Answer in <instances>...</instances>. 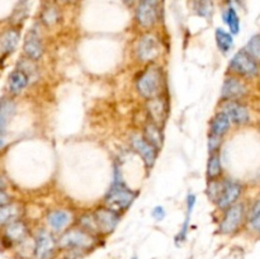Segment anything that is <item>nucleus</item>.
<instances>
[{"label": "nucleus", "instance_id": "1", "mask_svg": "<svg viewBox=\"0 0 260 259\" xmlns=\"http://www.w3.org/2000/svg\"><path fill=\"white\" fill-rule=\"evenodd\" d=\"M99 236L93 235L80 226L66 229L57 238L58 253L63 259H80L98 246Z\"/></svg>", "mask_w": 260, "mask_h": 259}, {"label": "nucleus", "instance_id": "2", "mask_svg": "<svg viewBox=\"0 0 260 259\" xmlns=\"http://www.w3.org/2000/svg\"><path fill=\"white\" fill-rule=\"evenodd\" d=\"M137 193L132 190L124 182L119 168H114V175L108 192L104 196V206L122 213L126 212L135 202Z\"/></svg>", "mask_w": 260, "mask_h": 259}, {"label": "nucleus", "instance_id": "3", "mask_svg": "<svg viewBox=\"0 0 260 259\" xmlns=\"http://www.w3.org/2000/svg\"><path fill=\"white\" fill-rule=\"evenodd\" d=\"M136 89L145 99H152L162 95L165 89V75L161 66L149 63L136 79Z\"/></svg>", "mask_w": 260, "mask_h": 259}, {"label": "nucleus", "instance_id": "4", "mask_svg": "<svg viewBox=\"0 0 260 259\" xmlns=\"http://www.w3.org/2000/svg\"><path fill=\"white\" fill-rule=\"evenodd\" d=\"M164 52V43L161 38L155 33H145L137 40L135 53L140 62L154 63Z\"/></svg>", "mask_w": 260, "mask_h": 259}, {"label": "nucleus", "instance_id": "5", "mask_svg": "<svg viewBox=\"0 0 260 259\" xmlns=\"http://www.w3.org/2000/svg\"><path fill=\"white\" fill-rule=\"evenodd\" d=\"M58 255L57 238L51 230L40 228L33 235L32 259H55Z\"/></svg>", "mask_w": 260, "mask_h": 259}, {"label": "nucleus", "instance_id": "6", "mask_svg": "<svg viewBox=\"0 0 260 259\" xmlns=\"http://www.w3.org/2000/svg\"><path fill=\"white\" fill-rule=\"evenodd\" d=\"M161 0H140L136 9V22L144 29H151L160 20Z\"/></svg>", "mask_w": 260, "mask_h": 259}, {"label": "nucleus", "instance_id": "7", "mask_svg": "<svg viewBox=\"0 0 260 259\" xmlns=\"http://www.w3.org/2000/svg\"><path fill=\"white\" fill-rule=\"evenodd\" d=\"M93 217L98 229L99 236L111 235L121 221V213L107 206H101L93 211Z\"/></svg>", "mask_w": 260, "mask_h": 259}, {"label": "nucleus", "instance_id": "8", "mask_svg": "<svg viewBox=\"0 0 260 259\" xmlns=\"http://www.w3.org/2000/svg\"><path fill=\"white\" fill-rule=\"evenodd\" d=\"M30 238H32V235H30L29 226L22 218H18V220H14L13 222L4 226L3 241L8 248H17Z\"/></svg>", "mask_w": 260, "mask_h": 259}, {"label": "nucleus", "instance_id": "9", "mask_svg": "<svg viewBox=\"0 0 260 259\" xmlns=\"http://www.w3.org/2000/svg\"><path fill=\"white\" fill-rule=\"evenodd\" d=\"M244 213H245V208L243 203H234L233 206L226 208L220 222V228H218L220 233L223 235H230L238 231L243 223Z\"/></svg>", "mask_w": 260, "mask_h": 259}, {"label": "nucleus", "instance_id": "10", "mask_svg": "<svg viewBox=\"0 0 260 259\" xmlns=\"http://www.w3.org/2000/svg\"><path fill=\"white\" fill-rule=\"evenodd\" d=\"M230 70L241 76H255L259 71L258 62L245 50H241L234 55L230 61Z\"/></svg>", "mask_w": 260, "mask_h": 259}, {"label": "nucleus", "instance_id": "11", "mask_svg": "<svg viewBox=\"0 0 260 259\" xmlns=\"http://www.w3.org/2000/svg\"><path fill=\"white\" fill-rule=\"evenodd\" d=\"M23 52L25 57L32 61H38L42 58L45 52V45H43L42 36L37 25H33L27 32L23 43Z\"/></svg>", "mask_w": 260, "mask_h": 259}, {"label": "nucleus", "instance_id": "12", "mask_svg": "<svg viewBox=\"0 0 260 259\" xmlns=\"http://www.w3.org/2000/svg\"><path fill=\"white\" fill-rule=\"evenodd\" d=\"M241 192H243V187H241L239 182L231 179L221 180L220 195H218L217 201L215 203L221 210H226L230 206H233L234 203H236V201L240 197Z\"/></svg>", "mask_w": 260, "mask_h": 259}, {"label": "nucleus", "instance_id": "13", "mask_svg": "<svg viewBox=\"0 0 260 259\" xmlns=\"http://www.w3.org/2000/svg\"><path fill=\"white\" fill-rule=\"evenodd\" d=\"M131 146L132 149L141 156L145 167H146L147 169H151L157 159L159 150H157L156 147L152 146L151 144H149V142L142 137V135L139 134H135L131 136Z\"/></svg>", "mask_w": 260, "mask_h": 259}, {"label": "nucleus", "instance_id": "14", "mask_svg": "<svg viewBox=\"0 0 260 259\" xmlns=\"http://www.w3.org/2000/svg\"><path fill=\"white\" fill-rule=\"evenodd\" d=\"M73 213L69 210H63V208H57V210H52L47 213L46 216V223H47L48 230L52 231L53 234H58L70 228L73 223Z\"/></svg>", "mask_w": 260, "mask_h": 259}, {"label": "nucleus", "instance_id": "15", "mask_svg": "<svg viewBox=\"0 0 260 259\" xmlns=\"http://www.w3.org/2000/svg\"><path fill=\"white\" fill-rule=\"evenodd\" d=\"M246 94V86L235 76L226 78L221 88V98L223 101H238Z\"/></svg>", "mask_w": 260, "mask_h": 259}, {"label": "nucleus", "instance_id": "16", "mask_svg": "<svg viewBox=\"0 0 260 259\" xmlns=\"http://www.w3.org/2000/svg\"><path fill=\"white\" fill-rule=\"evenodd\" d=\"M222 112L229 117L231 123L235 124H244L250 118L248 108L238 101H226L222 106Z\"/></svg>", "mask_w": 260, "mask_h": 259}, {"label": "nucleus", "instance_id": "17", "mask_svg": "<svg viewBox=\"0 0 260 259\" xmlns=\"http://www.w3.org/2000/svg\"><path fill=\"white\" fill-rule=\"evenodd\" d=\"M147 112L150 121L162 126L168 116V102L162 95L147 101Z\"/></svg>", "mask_w": 260, "mask_h": 259}, {"label": "nucleus", "instance_id": "18", "mask_svg": "<svg viewBox=\"0 0 260 259\" xmlns=\"http://www.w3.org/2000/svg\"><path fill=\"white\" fill-rule=\"evenodd\" d=\"M19 40L20 33L15 28H10L0 35V61H4L8 56L14 52Z\"/></svg>", "mask_w": 260, "mask_h": 259}, {"label": "nucleus", "instance_id": "19", "mask_svg": "<svg viewBox=\"0 0 260 259\" xmlns=\"http://www.w3.org/2000/svg\"><path fill=\"white\" fill-rule=\"evenodd\" d=\"M30 75L25 73L23 69L17 68L8 76V89L13 95H19L29 84Z\"/></svg>", "mask_w": 260, "mask_h": 259}, {"label": "nucleus", "instance_id": "20", "mask_svg": "<svg viewBox=\"0 0 260 259\" xmlns=\"http://www.w3.org/2000/svg\"><path fill=\"white\" fill-rule=\"evenodd\" d=\"M231 122L229 119V117L223 113L222 111L216 113L212 117L210 122V136H216L221 137L222 139L223 135H226L230 130Z\"/></svg>", "mask_w": 260, "mask_h": 259}, {"label": "nucleus", "instance_id": "21", "mask_svg": "<svg viewBox=\"0 0 260 259\" xmlns=\"http://www.w3.org/2000/svg\"><path fill=\"white\" fill-rule=\"evenodd\" d=\"M142 137H144L149 144H151L152 146L156 147L157 150L161 149L162 142H164V135H162L161 126L150 121L149 123L145 124Z\"/></svg>", "mask_w": 260, "mask_h": 259}, {"label": "nucleus", "instance_id": "22", "mask_svg": "<svg viewBox=\"0 0 260 259\" xmlns=\"http://www.w3.org/2000/svg\"><path fill=\"white\" fill-rule=\"evenodd\" d=\"M22 213V207L15 202H8L0 206V228H4L8 223L20 218Z\"/></svg>", "mask_w": 260, "mask_h": 259}, {"label": "nucleus", "instance_id": "23", "mask_svg": "<svg viewBox=\"0 0 260 259\" xmlns=\"http://www.w3.org/2000/svg\"><path fill=\"white\" fill-rule=\"evenodd\" d=\"M15 113V103L10 98L0 99V135L5 134L10 119Z\"/></svg>", "mask_w": 260, "mask_h": 259}, {"label": "nucleus", "instance_id": "24", "mask_svg": "<svg viewBox=\"0 0 260 259\" xmlns=\"http://www.w3.org/2000/svg\"><path fill=\"white\" fill-rule=\"evenodd\" d=\"M41 23H42L45 27L51 28L53 25L57 24L61 19V13L60 9L56 4H52V3H48L41 10Z\"/></svg>", "mask_w": 260, "mask_h": 259}, {"label": "nucleus", "instance_id": "25", "mask_svg": "<svg viewBox=\"0 0 260 259\" xmlns=\"http://www.w3.org/2000/svg\"><path fill=\"white\" fill-rule=\"evenodd\" d=\"M222 174V163H221L220 151L211 152L208 156L207 168H206V175L208 180L218 179Z\"/></svg>", "mask_w": 260, "mask_h": 259}, {"label": "nucleus", "instance_id": "26", "mask_svg": "<svg viewBox=\"0 0 260 259\" xmlns=\"http://www.w3.org/2000/svg\"><path fill=\"white\" fill-rule=\"evenodd\" d=\"M215 38L216 43H217V47L221 52L228 53L229 51L233 48L234 46V38L233 35L230 32H226L222 28H217L215 32Z\"/></svg>", "mask_w": 260, "mask_h": 259}, {"label": "nucleus", "instance_id": "27", "mask_svg": "<svg viewBox=\"0 0 260 259\" xmlns=\"http://www.w3.org/2000/svg\"><path fill=\"white\" fill-rule=\"evenodd\" d=\"M192 8L196 14L208 19L212 17L215 5L212 0H192Z\"/></svg>", "mask_w": 260, "mask_h": 259}, {"label": "nucleus", "instance_id": "28", "mask_svg": "<svg viewBox=\"0 0 260 259\" xmlns=\"http://www.w3.org/2000/svg\"><path fill=\"white\" fill-rule=\"evenodd\" d=\"M223 20L228 24L229 29H230L231 35H238L240 30V19L236 13V10L233 7H229L223 13Z\"/></svg>", "mask_w": 260, "mask_h": 259}, {"label": "nucleus", "instance_id": "29", "mask_svg": "<svg viewBox=\"0 0 260 259\" xmlns=\"http://www.w3.org/2000/svg\"><path fill=\"white\" fill-rule=\"evenodd\" d=\"M190 216H192V215H190V213H187V215H185L184 222H183V225H182V228H180L179 233H178L177 236H175V244H177L178 246H180L183 243H184L185 240H187L188 231H189Z\"/></svg>", "mask_w": 260, "mask_h": 259}, {"label": "nucleus", "instance_id": "30", "mask_svg": "<svg viewBox=\"0 0 260 259\" xmlns=\"http://www.w3.org/2000/svg\"><path fill=\"white\" fill-rule=\"evenodd\" d=\"M245 51L254 58H260V35L254 36L246 45Z\"/></svg>", "mask_w": 260, "mask_h": 259}, {"label": "nucleus", "instance_id": "31", "mask_svg": "<svg viewBox=\"0 0 260 259\" xmlns=\"http://www.w3.org/2000/svg\"><path fill=\"white\" fill-rule=\"evenodd\" d=\"M249 223L255 231L260 233V201L253 206L249 216Z\"/></svg>", "mask_w": 260, "mask_h": 259}, {"label": "nucleus", "instance_id": "32", "mask_svg": "<svg viewBox=\"0 0 260 259\" xmlns=\"http://www.w3.org/2000/svg\"><path fill=\"white\" fill-rule=\"evenodd\" d=\"M221 144H222V139H221V137H216V136L208 137V151H210V154L211 152L220 151Z\"/></svg>", "mask_w": 260, "mask_h": 259}, {"label": "nucleus", "instance_id": "33", "mask_svg": "<svg viewBox=\"0 0 260 259\" xmlns=\"http://www.w3.org/2000/svg\"><path fill=\"white\" fill-rule=\"evenodd\" d=\"M165 210L162 206H156V207H154V210H152L151 212V216L155 218L156 221H162L165 218Z\"/></svg>", "mask_w": 260, "mask_h": 259}, {"label": "nucleus", "instance_id": "34", "mask_svg": "<svg viewBox=\"0 0 260 259\" xmlns=\"http://www.w3.org/2000/svg\"><path fill=\"white\" fill-rule=\"evenodd\" d=\"M10 202V197L3 188H0V206L5 205V203Z\"/></svg>", "mask_w": 260, "mask_h": 259}, {"label": "nucleus", "instance_id": "35", "mask_svg": "<svg viewBox=\"0 0 260 259\" xmlns=\"http://www.w3.org/2000/svg\"><path fill=\"white\" fill-rule=\"evenodd\" d=\"M3 147H4V141H3V140L0 139V150H2Z\"/></svg>", "mask_w": 260, "mask_h": 259}, {"label": "nucleus", "instance_id": "36", "mask_svg": "<svg viewBox=\"0 0 260 259\" xmlns=\"http://www.w3.org/2000/svg\"><path fill=\"white\" fill-rule=\"evenodd\" d=\"M57 2H60V3H68V2H70V0H57Z\"/></svg>", "mask_w": 260, "mask_h": 259}, {"label": "nucleus", "instance_id": "37", "mask_svg": "<svg viewBox=\"0 0 260 259\" xmlns=\"http://www.w3.org/2000/svg\"><path fill=\"white\" fill-rule=\"evenodd\" d=\"M131 259H139V258H137V256L136 255H135V256H132V258Z\"/></svg>", "mask_w": 260, "mask_h": 259}]
</instances>
